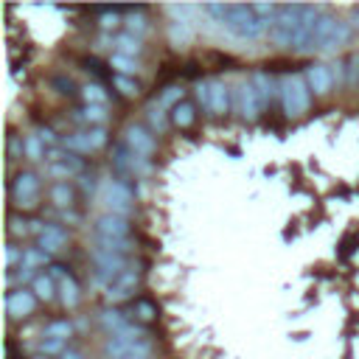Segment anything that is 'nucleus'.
I'll use <instances>...</instances> for the list:
<instances>
[{
  "label": "nucleus",
  "instance_id": "f257e3e1",
  "mask_svg": "<svg viewBox=\"0 0 359 359\" xmlns=\"http://www.w3.org/2000/svg\"><path fill=\"white\" fill-rule=\"evenodd\" d=\"M231 37L236 40H258L267 31V23L253 12V6H228V15L222 20Z\"/></svg>",
  "mask_w": 359,
  "mask_h": 359
},
{
  "label": "nucleus",
  "instance_id": "f03ea898",
  "mask_svg": "<svg viewBox=\"0 0 359 359\" xmlns=\"http://www.w3.org/2000/svg\"><path fill=\"white\" fill-rule=\"evenodd\" d=\"M283 110L290 118H301L309 110V82H306V76H286L283 79Z\"/></svg>",
  "mask_w": 359,
  "mask_h": 359
},
{
  "label": "nucleus",
  "instance_id": "7ed1b4c3",
  "mask_svg": "<svg viewBox=\"0 0 359 359\" xmlns=\"http://www.w3.org/2000/svg\"><path fill=\"white\" fill-rule=\"evenodd\" d=\"M298 23H301V6H278L275 20H272V40L278 45H292L295 34H298Z\"/></svg>",
  "mask_w": 359,
  "mask_h": 359
},
{
  "label": "nucleus",
  "instance_id": "20e7f679",
  "mask_svg": "<svg viewBox=\"0 0 359 359\" xmlns=\"http://www.w3.org/2000/svg\"><path fill=\"white\" fill-rule=\"evenodd\" d=\"M143 340H147V334H143L137 326H126L124 331H118V334H112V337L107 340V345H104V353H107L110 359H118V356L129 353L132 348H137Z\"/></svg>",
  "mask_w": 359,
  "mask_h": 359
},
{
  "label": "nucleus",
  "instance_id": "39448f33",
  "mask_svg": "<svg viewBox=\"0 0 359 359\" xmlns=\"http://www.w3.org/2000/svg\"><path fill=\"white\" fill-rule=\"evenodd\" d=\"M104 202L110 208V213H115V217H126V213L132 210V202H135V194L126 183H110L107 191H104Z\"/></svg>",
  "mask_w": 359,
  "mask_h": 359
},
{
  "label": "nucleus",
  "instance_id": "423d86ee",
  "mask_svg": "<svg viewBox=\"0 0 359 359\" xmlns=\"http://www.w3.org/2000/svg\"><path fill=\"white\" fill-rule=\"evenodd\" d=\"M107 143V132L101 126H93V129H85L79 135H70L62 140V147L65 149H76V152H93L99 147H104Z\"/></svg>",
  "mask_w": 359,
  "mask_h": 359
},
{
  "label": "nucleus",
  "instance_id": "0eeeda50",
  "mask_svg": "<svg viewBox=\"0 0 359 359\" xmlns=\"http://www.w3.org/2000/svg\"><path fill=\"white\" fill-rule=\"evenodd\" d=\"M37 194H40V183L34 174L23 172L15 177V185H12V197L20 208H34L37 205Z\"/></svg>",
  "mask_w": 359,
  "mask_h": 359
},
{
  "label": "nucleus",
  "instance_id": "6e6552de",
  "mask_svg": "<svg viewBox=\"0 0 359 359\" xmlns=\"http://www.w3.org/2000/svg\"><path fill=\"white\" fill-rule=\"evenodd\" d=\"M93 261L99 267V281H115L121 272H126V258L124 256H112V253H104L99 247H93Z\"/></svg>",
  "mask_w": 359,
  "mask_h": 359
},
{
  "label": "nucleus",
  "instance_id": "1a4fd4ad",
  "mask_svg": "<svg viewBox=\"0 0 359 359\" xmlns=\"http://www.w3.org/2000/svg\"><path fill=\"white\" fill-rule=\"evenodd\" d=\"M93 233H96V239H126L129 236V222H126V217L104 213V217L96 219Z\"/></svg>",
  "mask_w": 359,
  "mask_h": 359
},
{
  "label": "nucleus",
  "instance_id": "9d476101",
  "mask_svg": "<svg viewBox=\"0 0 359 359\" xmlns=\"http://www.w3.org/2000/svg\"><path fill=\"white\" fill-rule=\"evenodd\" d=\"M124 143H126V147H129L135 155H140V158L155 155V137H152L149 129H143V126H129Z\"/></svg>",
  "mask_w": 359,
  "mask_h": 359
},
{
  "label": "nucleus",
  "instance_id": "9b49d317",
  "mask_svg": "<svg viewBox=\"0 0 359 359\" xmlns=\"http://www.w3.org/2000/svg\"><path fill=\"white\" fill-rule=\"evenodd\" d=\"M137 281H140V275H137L135 267L126 269V272H121L112 283H107V298H110V301H124V298H129V295L135 292Z\"/></svg>",
  "mask_w": 359,
  "mask_h": 359
},
{
  "label": "nucleus",
  "instance_id": "f8f14e48",
  "mask_svg": "<svg viewBox=\"0 0 359 359\" xmlns=\"http://www.w3.org/2000/svg\"><path fill=\"white\" fill-rule=\"evenodd\" d=\"M37 306V295L28 292V290H15L9 298H6V309L12 317H28Z\"/></svg>",
  "mask_w": 359,
  "mask_h": 359
},
{
  "label": "nucleus",
  "instance_id": "ddd939ff",
  "mask_svg": "<svg viewBox=\"0 0 359 359\" xmlns=\"http://www.w3.org/2000/svg\"><path fill=\"white\" fill-rule=\"evenodd\" d=\"M306 82H309V90H315V93H328L334 76H331L328 65H309V67H306Z\"/></svg>",
  "mask_w": 359,
  "mask_h": 359
},
{
  "label": "nucleus",
  "instance_id": "4468645a",
  "mask_svg": "<svg viewBox=\"0 0 359 359\" xmlns=\"http://www.w3.org/2000/svg\"><path fill=\"white\" fill-rule=\"evenodd\" d=\"M65 242H67V231H65V228H59V225H45V228H42V233H40L37 247H40V250H45V253L51 256V253L62 250V244H65Z\"/></svg>",
  "mask_w": 359,
  "mask_h": 359
},
{
  "label": "nucleus",
  "instance_id": "2eb2a0df",
  "mask_svg": "<svg viewBox=\"0 0 359 359\" xmlns=\"http://www.w3.org/2000/svg\"><path fill=\"white\" fill-rule=\"evenodd\" d=\"M208 87H210L208 112H213V115H225L228 107H231V93H228V87H225L222 82H208Z\"/></svg>",
  "mask_w": 359,
  "mask_h": 359
},
{
  "label": "nucleus",
  "instance_id": "dca6fc26",
  "mask_svg": "<svg viewBox=\"0 0 359 359\" xmlns=\"http://www.w3.org/2000/svg\"><path fill=\"white\" fill-rule=\"evenodd\" d=\"M82 169H85V163H82L76 155H67L65 160L48 166V177H53V180H67V177H74V174H82Z\"/></svg>",
  "mask_w": 359,
  "mask_h": 359
},
{
  "label": "nucleus",
  "instance_id": "f3484780",
  "mask_svg": "<svg viewBox=\"0 0 359 359\" xmlns=\"http://www.w3.org/2000/svg\"><path fill=\"white\" fill-rule=\"evenodd\" d=\"M239 110H242V115L250 118V121L258 118V112H264V107H261L258 93H256L253 85H244V87H242V93H239Z\"/></svg>",
  "mask_w": 359,
  "mask_h": 359
},
{
  "label": "nucleus",
  "instance_id": "a211bd4d",
  "mask_svg": "<svg viewBox=\"0 0 359 359\" xmlns=\"http://www.w3.org/2000/svg\"><path fill=\"white\" fill-rule=\"evenodd\" d=\"M334 17H328V15H320V20H317V26H315V34H312V40H309V51L312 48H317V51H326V42H328V37H331V28H334Z\"/></svg>",
  "mask_w": 359,
  "mask_h": 359
},
{
  "label": "nucleus",
  "instance_id": "6ab92c4d",
  "mask_svg": "<svg viewBox=\"0 0 359 359\" xmlns=\"http://www.w3.org/2000/svg\"><path fill=\"white\" fill-rule=\"evenodd\" d=\"M250 85L256 87V93H258V101H261V107L267 110V107H269V99H272V79L264 74V70H256V74H253V79H250Z\"/></svg>",
  "mask_w": 359,
  "mask_h": 359
},
{
  "label": "nucleus",
  "instance_id": "aec40b11",
  "mask_svg": "<svg viewBox=\"0 0 359 359\" xmlns=\"http://www.w3.org/2000/svg\"><path fill=\"white\" fill-rule=\"evenodd\" d=\"M194 118H197V112H194V104L191 101H180L174 110H172V121H174V126H191L194 124Z\"/></svg>",
  "mask_w": 359,
  "mask_h": 359
},
{
  "label": "nucleus",
  "instance_id": "412c9836",
  "mask_svg": "<svg viewBox=\"0 0 359 359\" xmlns=\"http://www.w3.org/2000/svg\"><path fill=\"white\" fill-rule=\"evenodd\" d=\"M59 298H62V303L67 306V309H74L76 303H79V286H76V281L74 278H65V281H59Z\"/></svg>",
  "mask_w": 359,
  "mask_h": 359
},
{
  "label": "nucleus",
  "instance_id": "4be33fe9",
  "mask_svg": "<svg viewBox=\"0 0 359 359\" xmlns=\"http://www.w3.org/2000/svg\"><path fill=\"white\" fill-rule=\"evenodd\" d=\"M101 326L107 328V331H112V334H118V331H124L129 323H126V315L124 312H115V309H107V312H101Z\"/></svg>",
  "mask_w": 359,
  "mask_h": 359
},
{
  "label": "nucleus",
  "instance_id": "5701e85b",
  "mask_svg": "<svg viewBox=\"0 0 359 359\" xmlns=\"http://www.w3.org/2000/svg\"><path fill=\"white\" fill-rule=\"evenodd\" d=\"M96 247L104 253H112V256H124L132 250V242L129 239H96Z\"/></svg>",
  "mask_w": 359,
  "mask_h": 359
},
{
  "label": "nucleus",
  "instance_id": "b1692460",
  "mask_svg": "<svg viewBox=\"0 0 359 359\" xmlns=\"http://www.w3.org/2000/svg\"><path fill=\"white\" fill-rule=\"evenodd\" d=\"M115 48H118V53H124V56H137V53H140V37H135V34H121V37H115Z\"/></svg>",
  "mask_w": 359,
  "mask_h": 359
},
{
  "label": "nucleus",
  "instance_id": "393cba45",
  "mask_svg": "<svg viewBox=\"0 0 359 359\" xmlns=\"http://www.w3.org/2000/svg\"><path fill=\"white\" fill-rule=\"evenodd\" d=\"M74 118H76V121H87V124H104V121H107V110L99 107V104H87L85 110H76Z\"/></svg>",
  "mask_w": 359,
  "mask_h": 359
},
{
  "label": "nucleus",
  "instance_id": "a878e982",
  "mask_svg": "<svg viewBox=\"0 0 359 359\" xmlns=\"http://www.w3.org/2000/svg\"><path fill=\"white\" fill-rule=\"evenodd\" d=\"M53 292H56L53 278H51V275H37V281H34V295L42 298V301H51Z\"/></svg>",
  "mask_w": 359,
  "mask_h": 359
},
{
  "label": "nucleus",
  "instance_id": "bb28decb",
  "mask_svg": "<svg viewBox=\"0 0 359 359\" xmlns=\"http://www.w3.org/2000/svg\"><path fill=\"white\" fill-rule=\"evenodd\" d=\"M348 37H351V28H348V23L337 20V23H334V28H331V37H328V42H326V51H331V48H337V45L348 42Z\"/></svg>",
  "mask_w": 359,
  "mask_h": 359
},
{
  "label": "nucleus",
  "instance_id": "cd10ccee",
  "mask_svg": "<svg viewBox=\"0 0 359 359\" xmlns=\"http://www.w3.org/2000/svg\"><path fill=\"white\" fill-rule=\"evenodd\" d=\"M51 199H53V205H59V208H70V202H74V188L65 185V183H59V185H53Z\"/></svg>",
  "mask_w": 359,
  "mask_h": 359
},
{
  "label": "nucleus",
  "instance_id": "c85d7f7f",
  "mask_svg": "<svg viewBox=\"0 0 359 359\" xmlns=\"http://www.w3.org/2000/svg\"><path fill=\"white\" fill-rule=\"evenodd\" d=\"M70 334H74V326H70L67 320H56V323H48L42 337H59V340H67Z\"/></svg>",
  "mask_w": 359,
  "mask_h": 359
},
{
  "label": "nucleus",
  "instance_id": "c756f323",
  "mask_svg": "<svg viewBox=\"0 0 359 359\" xmlns=\"http://www.w3.org/2000/svg\"><path fill=\"white\" fill-rule=\"evenodd\" d=\"M23 147H26V155H28L31 160H40V158H42V155L48 152V149H45V143H42V140H40L37 135H28Z\"/></svg>",
  "mask_w": 359,
  "mask_h": 359
},
{
  "label": "nucleus",
  "instance_id": "7c9ffc66",
  "mask_svg": "<svg viewBox=\"0 0 359 359\" xmlns=\"http://www.w3.org/2000/svg\"><path fill=\"white\" fill-rule=\"evenodd\" d=\"M112 67H118L124 76H129V74H135V70H137V59H135V56L115 53V56H112Z\"/></svg>",
  "mask_w": 359,
  "mask_h": 359
},
{
  "label": "nucleus",
  "instance_id": "2f4dec72",
  "mask_svg": "<svg viewBox=\"0 0 359 359\" xmlns=\"http://www.w3.org/2000/svg\"><path fill=\"white\" fill-rule=\"evenodd\" d=\"M82 96L87 99V104H99V107L107 104V93L101 90V85H87V87L82 90Z\"/></svg>",
  "mask_w": 359,
  "mask_h": 359
},
{
  "label": "nucleus",
  "instance_id": "473e14b6",
  "mask_svg": "<svg viewBox=\"0 0 359 359\" xmlns=\"http://www.w3.org/2000/svg\"><path fill=\"white\" fill-rule=\"evenodd\" d=\"M42 264H48V253H45V250H40V247L26 250V261H23V267L37 269V267H42Z\"/></svg>",
  "mask_w": 359,
  "mask_h": 359
},
{
  "label": "nucleus",
  "instance_id": "72a5a7b5",
  "mask_svg": "<svg viewBox=\"0 0 359 359\" xmlns=\"http://www.w3.org/2000/svg\"><path fill=\"white\" fill-rule=\"evenodd\" d=\"M118 359H152V342L143 340L137 348H132L129 353H124V356H118Z\"/></svg>",
  "mask_w": 359,
  "mask_h": 359
},
{
  "label": "nucleus",
  "instance_id": "f704fd0d",
  "mask_svg": "<svg viewBox=\"0 0 359 359\" xmlns=\"http://www.w3.org/2000/svg\"><path fill=\"white\" fill-rule=\"evenodd\" d=\"M180 101H185L180 87H166V93L160 96V107H172V110H174Z\"/></svg>",
  "mask_w": 359,
  "mask_h": 359
},
{
  "label": "nucleus",
  "instance_id": "c9c22d12",
  "mask_svg": "<svg viewBox=\"0 0 359 359\" xmlns=\"http://www.w3.org/2000/svg\"><path fill=\"white\" fill-rule=\"evenodd\" d=\"M65 342H67V340H59V337H42L40 351H42V353H59V351L65 348Z\"/></svg>",
  "mask_w": 359,
  "mask_h": 359
},
{
  "label": "nucleus",
  "instance_id": "e433bc0d",
  "mask_svg": "<svg viewBox=\"0 0 359 359\" xmlns=\"http://www.w3.org/2000/svg\"><path fill=\"white\" fill-rule=\"evenodd\" d=\"M135 312H137V317H140V320H155V317H158V309H155L149 301L135 303Z\"/></svg>",
  "mask_w": 359,
  "mask_h": 359
},
{
  "label": "nucleus",
  "instance_id": "4c0bfd02",
  "mask_svg": "<svg viewBox=\"0 0 359 359\" xmlns=\"http://www.w3.org/2000/svg\"><path fill=\"white\" fill-rule=\"evenodd\" d=\"M149 121H152V129H158V132H163V129H166V115H163V107H160V104H158V107H152Z\"/></svg>",
  "mask_w": 359,
  "mask_h": 359
},
{
  "label": "nucleus",
  "instance_id": "58836bf2",
  "mask_svg": "<svg viewBox=\"0 0 359 359\" xmlns=\"http://www.w3.org/2000/svg\"><path fill=\"white\" fill-rule=\"evenodd\" d=\"M6 261H9V267H15V264H20V267H23V261H26V253H23V247H17V244H9V250H6Z\"/></svg>",
  "mask_w": 359,
  "mask_h": 359
},
{
  "label": "nucleus",
  "instance_id": "ea45409f",
  "mask_svg": "<svg viewBox=\"0 0 359 359\" xmlns=\"http://www.w3.org/2000/svg\"><path fill=\"white\" fill-rule=\"evenodd\" d=\"M9 281H12V283H26V281H37V275H34V269H28V267H17V272H12Z\"/></svg>",
  "mask_w": 359,
  "mask_h": 359
},
{
  "label": "nucleus",
  "instance_id": "a19ab883",
  "mask_svg": "<svg viewBox=\"0 0 359 359\" xmlns=\"http://www.w3.org/2000/svg\"><path fill=\"white\" fill-rule=\"evenodd\" d=\"M115 87H118L124 96H135V93H137V85H135L132 79H126V76H118V79H115Z\"/></svg>",
  "mask_w": 359,
  "mask_h": 359
},
{
  "label": "nucleus",
  "instance_id": "79ce46f5",
  "mask_svg": "<svg viewBox=\"0 0 359 359\" xmlns=\"http://www.w3.org/2000/svg\"><path fill=\"white\" fill-rule=\"evenodd\" d=\"M48 275H51V278H59V281H65V278H70V272H67V267H62V264H51V269H48Z\"/></svg>",
  "mask_w": 359,
  "mask_h": 359
},
{
  "label": "nucleus",
  "instance_id": "37998d69",
  "mask_svg": "<svg viewBox=\"0 0 359 359\" xmlns=\"http://www.w3.org/2000/svg\"><path fill=\"white\" fill-rule=\"evenodd\" d=\"M101 26H104V28H115V26H118V12H107V15L101 17Z\"/></svg>",
  "mask_w": 359,
  "mask_h": 359
},
{
  "label": "nucleus",
  "instance_id": "c03bdc74",
  "mask_svg": "<svg viewBox=\"0 0 359 359\" xmlns=\"http://www.w3.org/2000/svg\"><path fill=\"white\" fill-rule=\"evenodd\" d=\"M37 137H40V140H42V143H45V147H51V143H53V140H56V137H53V132H51V129H40V132H37Z\"/></svg>",
  "mask_w": 359,
  "mask_h": 359
},
{
  "label": "nucleus",
  "instance_id": "a18cd8bd",
  "mask_svg": "<svg viewBox=\"0 0 359 359\" xmlns=\"http://www.w3.org/2000/svg\"><path fill=\"white\" fill-rule=\"evenodd\" d=\"M53 87H62V93H74V85H70V79H53Z\"/></svg>",
  "mask_w": 359,
  "mask_h": 359
},
{
  "label": "nucleus",
  "instance_id": "49530a36",
  "mask_svg": "<svg viewBox=\"0 0 359 359\" xmlns=\"http://www.w3.org/2000/svg\"><path fill=\"white\" fill-rule=\"evenodd\" d=\"M28 228H26V222H20V219H12V233L15 236H20V233H26Z\"/></svg>",
  "mask_w": 359,
  "mask_h": 359
},
{
  "label": "nucleus",
  "instance_id": "de8ad7c7",
  "mask_svg": "<svg viewBox=\"0 0 359 359\" xmlns=\"http://www.w3.org/2000/svg\"><path fill=\"white\" fill-rule=\"evenodd\" d=\"M348 65H351V74H348V82H351V85H353V82H356V74H359V70H356V65H359V59H356V56H353V59H351V62H348Z\"/></svg>",
  "mask_w": 359,
  "mask_h": 359
},
{
  "label": "nucleus",
  "instance_id": "09e8293b",
  "mask_svg": "<svg viewBox=\"0 0 359 359\" xmlns=\"http://www.w3.org/2000/svg\"><path fill=\"white\" fill-rule=\"evenodd\" d=\"M62 359H85V356H82V353H76V351H65V353H62Z\"/></svg>",
  "mask_w": 359,
  "mask_h": 359
},
{
  "label": "nucleus",
  "instance_id": "8fccbe9b",
  "mask_svg": "<svg viewBox=\"0 0 359 359\" xmlns=\"http://www.w3.org/2000/svg\"><path fill=\"white\" fill-rule=\"evenodd\" d=\"M82 185H85V191H93V185H96V183H93V177H85V180H82Z\"/></svg>",
  "mask_w": 359,
  "mask_h": 359
},
{
  "label": "nucleus",
  "instance_id": "3c124183",
  "mask_svg": "<svg viewBox=\"0 0 359 359\" xmlns=\"http://www.w3.org/2000/svg\"><path fill=\"white\" fill-rule=\"evenodd\" d=\"M353 20H356V26H359V9H356V15H353Z\"/></svg>",
  "mask_w": 359,
  "mask_h": 359
}]
</instances>
